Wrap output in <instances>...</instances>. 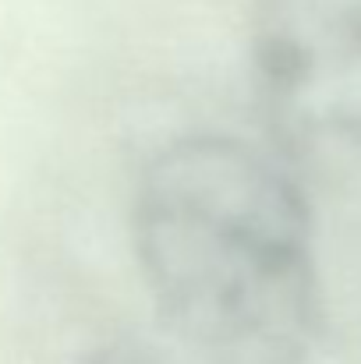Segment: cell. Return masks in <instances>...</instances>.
Segmentation results:
<instances>
[{"mask_svg": "<svg viewBox=\"0 0 361 364\" xmlns=\"http://www.w3.org/2000/svg\"><path fill=\"white\" fill-rule=\"evenodd\" d=\"M82 364H192V361H184L174 347L159 350V347H149V343H114V347H103V350L89 354Z\"/></svg>", "mask_w": 361, "mask_h": 364, "instance_id": "3957f363", "label": "cell"}, {"mask_svg": "<svg viewBox=\"0 0 361 364\" xmlns=\"http://www.w3.org/2000/svg\"><path fill=\"white\" fill-rule=\"evenodd\" d=\"M251 57L283 145L361 181V0H255Z\"/></svg>", "mask_w": 361, "mask_h": 364, "instance_id": "7a4b0ae2", "label": "cell"}, {"mask_svg": "<svg viewBox=\"0 0 361 364\" xmlns=\"http://www.w3.org/2000/svg\"><path fill=\"white\" fill-rule=\"evenodd\" d=\"M131 237L184 361H312L323 326L312 213L258 149L224 134L163 145L138 177Z\"/></svg>", "mask_w": 361, "mask_h": 364, "instance_id": "6da1fadb", "label": "cell"}]
</instances>
